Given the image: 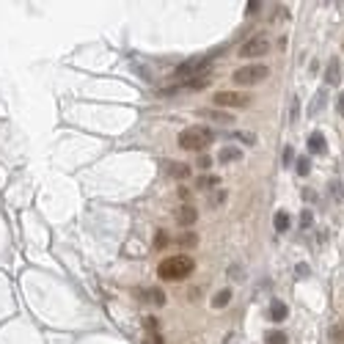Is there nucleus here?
<instances>
[{"label": "nucleus", "mask_w": 344, "mask_h": 344, "mask_svg": "<svg viewBox=\"0 0 344 344\" xmlns=\"http://www.w3.org/2000/svg\"><path fill=\"white\" fill-rule=\"evenodd\" d=\"M193 270H195V265H193L190 256L179 253V256H168L165 262H160L157 275H160L163 281H182V278H187Z\"/></svg>", "instance_id": "obj_1"}, {"label": "nucleus", "mask_w": 344, "mask_h": 344, "mask_svg": "<svg viewBox=\"0 0 344 344\" xmlns=\"http://www.w3.org/2000/svg\"><path fill=\"white\" fill-rule=\"evenodd\" d=\"M212 144V130L210 127H187L179 132V146L185 152H204Z\"/></svg>", "instance_id": "obj_2"}, {"label": "nucleus", "mask_w": 344, "mask_h": 344, "mask_svg": "<svg viewBox=\"0 0 344 344\" xmlns=\"http://www.w3.org/2000/svg\"><path fill=\"white\" fill-rule=\"evenodd\" d=\"M270 75V69L265 64H251V66H242V69H237L232 75L234 80V85H256V83H262Z\"/></svg>", "instance_id": "obj_3"}, {"label": "nucleus", "mask_w": 344, "mask_h": 344, "mask_svg": "<svg viewBox=\"0 0 344 344\" xmlns=\"http://www.w3.org/2000/svg\"><path fill=\"white\" fill-rule=\"evenodd\" d=\"M265 52H270L267 33H256V36H251L245 44L240 47V55L242 58H259V55H265Z\"/></svg>", "instance_id": "obj_4"}, {"label": "nucleus", "mask_w": 344, "mask_h": 344, "mask_svg": "<svg viewBox=\"0 0 344 344\" xmlns=\"http://www.w3.org/2000/svg\"><path fill=\"white\" fill-rule=\"evenodd\" d=\"M215 105L220 107H248L251 97L248 94H237V91H218L215 94Z\"/></svg>", "instance_id": "obj_5"}, {"label": "nucleus", "mask_w": 344, "mask_h": 344, "mask_svg": "<svg viewBox=\"0 0 344 344\" xmlns=\"http://www.w3.org/2000/svg\"><path fill=\"white\" fill-rule=\"evenodd\" d=\"M210 83H212V72H207V75H198V77H190V80H185V83H179V89L182 91H201Z\"/></svg>", "instance_id": "obj_6"}, {"label": "nucleus", "mask_w": 344, "mask_h": 344, "mask_svg": "<svg viewBox=\"0 0 344 344\" xmlns=\"http://www.w3.org/2000/svg\"><path fill=\"white\" fill-rule=\"evenodd\" d=\"M325 83H328V85H339V83H341V64H339V58H330V61H328Z\"/></svg>", "instance_id": "obj_7"}, {"label": "nucleus", "mask_w": 344, "mask_h": 344, "mask_svg": "<svg viewBox=\"0 0 344 344\" xmlns=\"http://www.w3.org/2000/svg\"><path fill=\"white\" fill-rule=\"evenodd\" d=\"M308 152L311 154H325L328 152V140L322 132H311L308 135Z\"/></svg>", "instance_id": "obj_8"}, {"label": "nucleus", "mask_w": 344, "mask_h": 344, "mask_svg": "<svg viewBox=\"0 0 344 344\" xmlns=\"http://www.w3.org/2000/svg\"><path fill=\"white\" fill-rule=\"evenodd\" d=\"M267 317L273 322H284L286 317H289V306H286L284 300H273V303H270V314Z\"/></svg>", "instance_id": "obj_9"}, {"label": "nucleus", "mask_w": 344, "mask_h": 344, "mask_svg": "<svg viewBox=\"0 0 344 344\" xmlns=\"http://www.w3.org/2000/svg\"><path fill=\"white\" fill-rule=\"evenodd\" d=\"M325 105H328V94L320 89V91L314 94L311 105H308V116H311V119H317V116H320V110H325Z\"/></svg>", "instance_id": "obj_10"}, {"label": "nucleus", "mask_w": 344, "mask_h": 344, "mask_svg": "<svg viewBox=\"0 0 344 344\" xmlns=\"http://www.w3.org/2000/svg\"><path fill=\"white\" fill-rule=\"evenodd\" d=\"M165 174L171 179H187V177H190V165H185V163H168L165 165Z\"/></svg>", "instance_id": "obj_11"}, {"label": "nucleus", "mask_w": 344, "mask_h": 344, "mask_svg": "<svg viewBox=\"0 0 344 344\" xmlns=\"http://www.w3.org/2000/svg\"><path fill=\"white\" fill-rule=\"evenodd\" d=\"M177 218H179V223H182V226H193V223H195V218H198V212H195V207H193V204H182Z\"/></svg>", "instance_id": "obj_12"}, {"label": "nucleus", "mask_w": 344, "mask_h": 344, "mask_svg": "<svg viewBox=\"0 0 344 344\" xmlns=\"http://www.w3.org/2000/svg\"><path fill=\"white\" fill-rule=\"evenodd\" d=\"M218 160L220 163H237V160H242V149H237V146H223L218 152Z\"/></svg>", "instance_id": "obj_13"}, {"label": "nucleus", "mask_w": 344, "mask_h": 344, "mask_svg": "<svg viewBox=\"0 0 344 344\" xmlns=\"http://www.w3.org/2000/svg\"><path fill=\"white\" fill-rule=\"evenodd\" d=\"M228 303H232V289H220V292L212 298V306L215 308H226Z\"/></svg>", "instance_id": "obj_14"}, {"label": "nucleus", "mask_w": 344, "mask_h": 344, "mask_svg": "<svg viewBox=\"0 0 344 344\" xmlns=\"http://www.w3.org/2000/svg\"><path fill=\"white\" fill-rule=\"evenodd\" d=\"M286 333L284 330H267L265 333V344H286Z\"/></svg>", "instance_id": "obj_15"}, {"label": "nucleus", "mask_w": 344, "mask_h": 344, "mask_svg": "<svg viewBox=\"0 0 344 344\" xmlns=\"http://www.w3.org/2000/svg\"><path fill=\"white\" fill-rule=\"evenodd\" d=\"M273 226H275V232H289V215L286 212H275V218H273Z\"/></svg>", "instance_id": "obj_16"}, {"label": "nucleus", "mask_w": 344, "mask_h": 344, "mask_svg": "<svg viewBox=\"0 0 344 344\" xmlns=\"http://www.w3.org/2000/svg\"><path fill=\"white\" fill-rule=\"evenodd\" d=\"M140 298H144V300H152L154 306H163V303H165V295L160 292V289H146V292L140 295Z\"/></svg>", "instance_id": "obj_17"}, {"label": "nucleus", "mask_w": 344, "mask_h": 344, "mask_svg": "<svg viewBox=\"0 0 344 344\" xmlns=\"http://www.w3.org/2000/svg\"><path fill=\"white\" fill-rule=\"evenodd\" d=\"M328 190H330V195L336 198V204H344V187H341V182H328Z\"/></svg>", "instance_id": "obj_18"}, {"label": "nucleus", "mask_w": 344, "mask_h": 344, "mask_svg": "<svg viewBox=\"0 0 344 344\" xmlns=\"http://www.w3.org/2000/svg\"><path fill=\"white\" fill-rule=\"evenodd\" d=\"M179 245H182V248H193V245H198V234L185 232V234L179 237Z\"/></svg>", "instance_id": "obj_19"}, {"label": "nucleus", "mask_w": 344, "mask_h": 344, "mask_svg": "<svg viewBox=\"0 0 344 344\" xmlns=\"http://www.w3.org/2000/svg\"><path fill=\"white\" fill-rule=\"evenodd\" d=\"M311 223H314L311 210H303V212H300V228H311Z\"/></svg>", "instance_id": "obj_20"}, {"label": "nucleus", "mask_w": 344, "mask_h": 344, "mask_svg": "<svg viewBox=\"0 0 344 344\" xmlns=\"http://www.w3.org/2000/svg\"><path fill=\"white\" fill-rule=\"evenodd\" d=\"M218 177H204V179H198V187H201V190H210V187H215V185H218Z\"/></svg>", "instance_id": "obj_21"}, {"label": "nucleus", "mask_w": 344, "mask_h": 344, "mask_svg": "<svg viewBox=\"0 0 344 344\" xmlns=\"http://www.w3.org/2000/svg\"><path fill=\"white\" fill-rule=\"evenodd\" d=\"M295 168H298V174H300V177H306V174L311 171V163H308V157H300V160H298V165H295Z\"/></svg>", "instance_id": "obj_22"}, {"label": "nucleus", "mask_w": 344, "mask_h": 344, "mask_svg": "<svg viewBox=\"0 0 344 344\" xmlns=\"http://www.w3.org/2000/svg\"><path fill=\"white\" fill-rule=\"evenodd\" d=\"M234 138H240L242 144H256V135H253V132H237Z\"/></svg>", "instance_id": "obj_23"}, {"label": "nucleus", "mask_w": 344, "mask_h": 344, "mask_svg": "<svg viewBox=\"0 0 344 344\" xmlns=\"http://www.w3.org/2000/svg\"><path fill=\"white\" fill-rule=\"evenodd\" d=\"M165 242H168V234L160 232L157 237H154V248H165Z\"/></svg>", "instance_id": "obj_24"}, {"label": "nucleus", "mask_w": 344, "mask_h": 344, "mask_svg": "<svg viewBox=\"0 0 344 344\" xmlns=\"http://www.w3.org/2000/svg\"><path fill=\"white\" fill-rule=\"evenodd\" d=\"M295 275H298V278H308V265H298L295 267Z\"/></svg>", "instance_id": "obj_25"}, {"label": "nucleus", "mask_w": 344, "mask_h": 344, "mask_svg": "<svg viewBox=\"0 0 344 344\" xmlns=\"http://www.w3.org/2000/svg\"><path fill=\"white\" fill-rule=\"evenodd\" d=\"M212 165V157H210V154H201V157H198V168H210Z\"/></svg>", "instance_id": "obj_26"}, {"label": "nucleus", "mask_w": 344, "mask_h": 344, "mask_svg": "<svg viewBox=\"0 0 344 344\" xmlns=\"http://www.w3.org/2000/svg\"><path fill=\"white\" fill-rule=\"evenodd\" d=\"M292 157H295L292 146H286V149H284V165H292Z\"/></svg>", "instance_id": "obj_27"}, {"label": "nucleus", "mask_w": 344, "mask_h": 344, "mask_svg": "<svg viewBox=\"0 0 344 344\" xmlns=\"http://www.w3.org/2000/svg\"><path fill=\"white\" fill-rule=\"evenodd\" d=\"M204 116H210V119H215V121H228V116H226V113H210V110H207Z\"/></svg>", "instance_id": "obj_28"}, {"label": "nucleus", "mask_w": 344, "mask_h": 344, "mask_svg": "<svg viewBox=\"0 0 344 344\" xmlns=\"http://www.w3.org/2000/svg\"><path fill=\"white\" fill-rule=\"evenodd\" d=\"M259 9H262V3H259V0H251L245 11H248V14H253V11H259Z\"/></svg>", "instance_id": "obj_29"}, {"label": "nucleus", "mask_w": 344, "mask_h": 344, "mask_svg": "<svg viewBox=\"0 0 344 344\" xmlns=\"http://www.w3.org/2000/svg\"><path fill=\"white\" fill-rule=\"evenodd\" d=\"M289 121H298V99L292 102V116H289Z\"/></svg>", "instance_id": "obj_30"}, {"label": "nucleus", "mask_w": 344, "mask_h": 344, "mask_svg": "<svg viewBox=\"0 0 344 344\" xmlns=\"http://www.w3.org/2000/svg\"><path fill=\"white\" fill-rule=\"evenodd\" d=\"M303 198H306V201H317V195H314V190H303Z\"/></svg>", "instance_id": "obj_31"}, {"label": "nucleus", "mask_w": 344, "mask_h": 344, "mask_svg": "<svg viewBox=\"0 0 344 344\" xmlns=\"http://www.w3.org/2000/svg\"><path fill=\"white\" fill-rule=\"evenodd\" d=\"M336 107H339V113H344V94L339 97V105H336Z\"/></svg>", "instance_id": "obj_32"}, {"label": "nucleus", "mask_w": 344, "mask_h": 344, "mask_svg": "<svg viewBox=\"0 0 344 344\" xmlns=\"http://www.w3.org/2000/svg\"><path fill=\"white\" fill-rule=\"evenodd\" d=\"M333 333H339V339H344V328H336Z\"/></svg>", "instance_id": "obj_33"}]
</instances>
